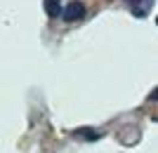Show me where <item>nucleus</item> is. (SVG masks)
<instances>
[{
	"label": "nucleus",
	"mask_w": 158,
	"mask_h": 153,
	"mask_svg": "<svg viewBox=\"0 0 158 153\" xmlns=\"http://www.w3.org/2000/svg\"><path fill=\"white\" fill-rule=\"evenodd\" d=\"M127 5H132V7H137V5H142V2H144V0H125Z\"/></svg>",
	"instance_id": "obj_3"
},
{
	"label": "nucleus",
	"mask_w": 158,
	"mask_h": 153,
	"mask_svg": "<svg viewBox=\"0 0 158 153\" xmlns=\"http://www.w3.org/2000/svg\"><path fill=\"white\" fill-rule=\"evenodd\" d=\"M45 12L50 17H59L61 14V0H45Z\"/></svg>",
	"instance_id": "obj_2"
},
{
	"label": "nucleus",
	"mask_w": 158,
	"mask_h": 153,
	"mask_svg": "<svg viewBox=\"0 0 158 153\" xmlns=\"http://www.w3.org/2000/svg\"><path fill=\"white\" fill-rule=\"evenodd\" d=\"M85 17V5L80 2V0H73V2H69V5L61 10V19L64 21H78V19H83Z\"/></svg>",
	"instance_id": "obj_1"
}]
</instances>
